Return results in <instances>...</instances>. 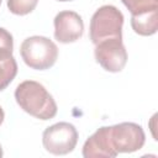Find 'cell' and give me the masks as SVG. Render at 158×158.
<instances>
[{
	"instance_id": "obj_1",
	"label": "cell",
	"mask_w": 158,
	"mask_h": 158,
	"mask_svg": "<svg viewBox=\"0 0 158 158\" xmlns=\"http://www.w3.org/2000/svg\"><path fill=\"white\" fill-rule=\"evenodd\" d=\"M15 99L19 106L40 120L53 118L57 114V104L46 88L35 80L20 83L15 90Z\"/></svg>"
},
{
	"instance_id": "obj_2",
	"label": "cell",
	"mask_w": 158,
	"mask_h": 158,
	"mask_svg": "<svg viewBox=\"0 0 158 158\" xmlns=\"http://www.w3.org/2000/svg\"><path fill=\"white\" fill-rule=\"evenodd\" d=\"M20 53L23 62L30 68L44 70L56 63L58 58V47L47 37L32 36L21 43Z\"/></svg>"
},
{
	"instance_id": "obj_3",
	"label": "cell",
	"mask_w": 158,
	"mask_h": 158,
	"mask_svg": "<svg viewBox=\"0 0 158 158\" xmlns=\"http://www.w3.org/2000/svg\"><path fill=\"white\" fill-rule=\"evenodd\" d=\"M122 25L123 15L117 7L112 5H104L99 7L90 20L89 36L91 42L98 44L100 41L106 38H122Z\"/></svg>"
},
{
	"instance_id": "obj_4",
	"label": "cell",
	"mask_w": 158,
	"mask_h": 158,
	"mask_svg": "<svg viewBox=\"0 0 158 158\" xmlns=\"http://www.w3.org/2000/svg\"><path fill=\"white\" fill-rule=\"evenodd\" d=\"M78 142V131L69 122H58L43 131L42 143L47 152L62 156L70 153Z\"/></svg>"
},
{
	"instance_id": "obj_5",
	"label": "cell",
	"mask_w": 158,
	"mask_h": 158,
	"mask_svg": "<svg viewBox=\"0 0 158 158\" xmlns=\"http://www.w3.org/2000/svg\"><path fill=\"white\" fill-rule=\"evenodd\" d=\"M95 59L107 72L117 73L123 69L127 62V51L122 38L112 37L100 41L95 44Z\"/></svg>"
},
{
	"instance_id": "obj_6",
	"label": "cell",
	"mask_w": 158,
	"mask_h": 158,
	"mask_svg": "<svg viewBox=\"0 0 158 158\" xmlns=\"http://www.w3.org/2000/svg\"><path fill=\"white\" fill-rule=\"evenodd\" d=\"M110 137L117 153H132L141 149L146 136L143 128L135 122H121L110 126Z\"/></svg>"
},
{
	"instance_id": "obj_7",
	"label": "cell",
	"mask_w": 158,
	"mask_h": 158,
	"mask_svg": "<svg viewBox=\"0 0 158 158\" xmlns=\"http://www.w3.org/2000/svg\"><path fill=\"white\" fill-rule=\"evenodd\" d=\"M84 32V22L75 11H60L54 17V37L60 43L78 41Z\"/></svg>"
},
{
	"instance_id": "obj_8",
	"label": "cell",
	"mask_w": 158,
	"mask_h": 158,
	"mask_svg": "<svg viewBox=\"0 0 158 158\" xmlns=\"http://www.w3.org/2000/svg\"><path fill=\"white\" fill-rule=\"evenodd\" d=\"M83 156L85 158H112L117 156L115 151L111 137H110V126H102L98 128L84 143Z\"/></svg>"
},
{
	"instance_id": "obj_9",
	"label": "cell",
	"mask_w": 158,
	"mask_h": 158,
	"mask_svg": "<svg viewBox=\"0 0 158 158\" xmlns=\"http://www.w3.org/2000/svg\"><path fill=\"white\" fill-rule=\"evenodd\" d=\"M131 26L133 31L141 36H152L158 28V10L132 15Z\"/></svg>"
},
{
	"instance_id": "obj_10",
	"label": "cell",
	"mask_w": 158,
	"mask_h": 158,
	"mask_svg": "<svg viewBox=\"0 0 158 158\" xmlns=\"http://www.w3.org/2000/svg\"><path fill=\"white\" fill-rule=\"evenodd\" d=\"M17 63L11 56L6 59H0V91L4 90L16 77Z\"/></svg>"
},
{
	"instance_id": "obj_11",
	"label": "cell",
	"mask_w": 158,
	"mask_h": 158,
	"mask_svg": "<svg viewBox=\"0 0 158 158\" xmlns=\"http://www.w3.org/2000/svg\"><path fill=\"white\" fill-rule=\"evenodd\" d=\"M132 15L158 10V0H121Z\"/></svg>"
},
{
	"instance_id": "obj_12",
	"label": "cell",
	"mask_w": 158,
	"mask_h": 158,
	"mask_svg": "<svg viewBox=\"0 0 158 158\" xmlns=\"http://www.w3.org/2000/svg\"><path fill=\"white\" fill-rule=\"evenodd\" d=\"M38 0H7V7L10 12L15 15H27L35 10Z\"/></svg>"
},
{
	"instance_id": "obj_13",
	"label": "cell",
	"mask_w": 158,
	"mask_h": 158,
	"mask_svg": "<svg viewBox=\"0 0 158 158\" xmlns=\"http://www.w3.org/2000/svg\"><path fill=\"white\" fill-rule=\"evenodd\" d=\"M14 49V40L11 33L0 27V59H6L12 56Z\"/></svg>"
},
{
	"instance_id": "obj_14",
	"label": "cell",
	"mask_w": 158,
	"mask_h": 158,
	"mask_svg": "<svg viewBox=\"0 0 158 158\" xmlns=\"http://www.w3.org/2000/svg\"><path fill=\"white\" fill-rule=\"evenodd\" d=\"M4 117H5V114H4L2 107L0 106V125H1V123H2V121H4Z\"/></svg>"
},
{
	"instance_id": "obj_15",
	"label": "cell",
	"mask_w": 158,
	"mask_h": 158,
	"mask_svg": "<svg viewBox=\"0 0 158 158\" xmlns=\"http://www.w3.org/2000/svg\"><path fill=\"white\" fill-rule=\"evenodd\" d=\"M0 157H2V148H1V146H0Z\"/></svg>"
},
{
	"instance_id": "obj_16",
	"label": "cell",
	"mask_w": 158,
	"mask_h": 158,
	"mask_svg": "<svg viewBox=\"0 0 158 158\" xmlns=\"http://www.w3.org/2000/svg\"><path fill=\"white\" fill-rule=\"evenodd\" d=\"M58 1H72V0H58Z\"/></svg>"
},
{
	"instance_id": "obj_17",
	"label": "cell",
	"mask_w": 158,
	"mask_h": 158,
	"mask_svg": "<svg viewBox=\"0 0 158 158\" xmlns=\"http://www.w3.org/2000/svg\"><path fill=\"white\" fill-rule=\"evenodd\" d=\"M0 4H1V0H0Z\"/></svg>"
}]
</instances>
